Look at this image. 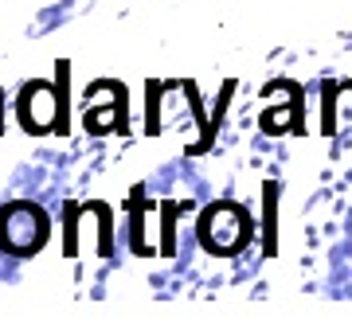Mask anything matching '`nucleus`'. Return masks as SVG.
I'll return each mask as SVG.
<instances>
[{"label":"nucleus","instance_id":"1","mask_svg":"<svg viewBox=\"0 0 352 328\" xmlns=\"http://www.w3.org/2000/svg\"><path fill=\"white\" fill-rule=\"evenodd\" d=\"M0 239L8 242L12 250H28L43 239V219H39L32 207H12L0 223Z\"/></svg>","mask_w":352,"mask_h":328},{"label":"nucleus","instance_id":"2","mask_svg":"<svg viewBox=\"0 0 352 328\" xmlns=\"http://www.w3.org/2000/svg\"><path fill=\"white\" fill-rule=\"evenodd\" d=\"M36 98H39V106H51V102H55V94H51V90H43V86H36ZM51 117H55V110H47ZM24 121L28 126H51L47 117H32V102H24Z\"/></svg>","mask_w":352,"mask_h":328}]
</instances>
